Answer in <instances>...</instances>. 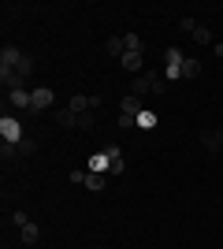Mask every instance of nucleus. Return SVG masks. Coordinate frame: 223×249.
Returning a JSON list of instances; mask_svg holds the SVG:
<instances>
[{
	"instance_id": "nucleus-15",
	"label": "nucleus",
	"mask_w": 223,
	"mask_h": 249,
	"mask_svg": "<svg viewBox=\"0 0 223 249\" xmlns=\"http://www.w3.org/2000/svg\"><path fill=\"white\" fill-rule=\"evenodd\" d=\"M56 123L67 126V130H74V126H78V115H74L71 108H64V112H56Z\"/></svg>"
},
{
	"instance_id": "nucleus-23",
	"label": "nucleus",
	"mask_w": 223,
	"mask_h": 249,
	"mask_svg": "<svg viewBox=\"0 0 223 249\" xmlns=\"http://www.w3.org/2000/svg\"><path fill=\"white\" fill-rule=\"evenodd\" d=\"M104 156H108V160H123V149H119L116 142H108V145H104Z\"/></svg>"
},
{
	"instance_id": "nucleus-5",
	"label": "nucleus",
	"mask_w": 223,
	"mask_h": 249,
	"mask_svg": "<svg viewBox=\"0 0 223 249\" xmlns=\"http://www.w3.org/2000/svg\"><path fill=\"white\" fill-rule=\"evenodd\" d=\"M52 89H49V86H37V89H34V112H45V108H52Z\"/></svg>"
},
{
	"instance_id": "nucleus-25",
	"label": "nucleus",
	"mask_w": 223,
	"mask_h": 249,
	"mask_svg": "<svg viewBox=\"0 0 223 249\" xmlns=\"http://www.w3.org/2000/svg\"><path fill=\"white\" fill-rule=\"evenodd\" d=\"M86 175H89V171H82V167H74V171H71V182H74V186H86Z\"/></svg>"
},
{
	"instance_id": "nucleus-11",
	"label": "nucleus",
	"mask_w": 223,
	"mask_h": 249,
	"mask_svg": "<svg viewBox=\"0 0 223 249\" xmlns=\"http://www.w3.org/2000/svg\"><path fill=\"white\" fill-rule=\"evenodd\" d=\"M19 238H22V246H34V242L41 238V227H37V223H26V227L19 231Z\"/></svg>"
},
{
	"instance_id": "nucleus-21",
	"label": "nucleus",
	"mask_w": 223,
	"mask_h": 249,
	"mask_svg": "<svg viewBox=\"0 0 223 249\" xmlns=\"http://www.w3.org/2000/svg\"><path fill=\"white\" fill-rule=\"evenodd\" d=\"M11 223H15V227L22 231V227H26V223H34V219L26 216V212H22V208H15V212H11Z\"/></svg>"
},
{
	"instance_id": "nucleus-20",
	"label": "nucleus",
	"mask_w": 223,
	"mask_h": 249,
	"mask_svg": "<svg viewBox=\"0 0 223 249\" xmlns=\"http://www.w3.org/2000/svg\"><path fill=\"white\" fill-rule=\"evenodd\" d=\"M138 126H156V112H149V108H141V115H138Z\"/></svg>"
},
{
	"instance_id": "nucleus-27",
	"label": "nucleus",
	"mask_w": 223,
	"mask_h": 249,
	"mask_svg": "<svg viewBox=\"0 0 223 249\" xmlns=\"http://www.w3.org/2000/svg\"><path fill=\"white\" fill-rule=\"evenodd\" d=\"M127 171V160H112V167H108V175H123Z\"/></svg>"
},
{
	"instance_id": "nucleus-7",
	"label": "nucleus",
	"mask_w": 223,
	"mask_h": 249,
	"mask_svg": "<svg viewBox=\"0 0 223 249\" xmlns=\"http://www.w3.org/2000/svg\"><path fill=\"white\" fill-rule=\"evenodd\" d=\"M145 93H153V86H149V74H134V82H130V97H145Z\"/></svg>"
},
{
	"instance_id": "nucleus-10",
	"label": "nucleus",
	"mask_w": 223,
	"mask_h": 249,
	"mask_svg": "<svg viewBox=\"0 0 223 249\" xmlns=\"http://www.w3.org/2000/svg\"><path fill=\"white\" fill-rule=\"evenodd\" d=\"M141 63H145L141 52H123V71H141Z\"/></svg>"
},
{
	"instance_id": "nucleus-22",
	"label": "nucleus",
	"mask_w": 223,
	"mask_h": 249,
	"mask_svg": "<svg viewBox=\"0 0 223 249\" xmlns=\"http://www.w3.org/2000/svg\"><path fill=\"white\" fill-rule=\"evenodd\" d=\"M93 115H97V112H86V115H78V130H93V123H97Z\"/></svg>"
},
{
	"instance_id": "nucleus-1",
	"label": "nucleus",
	"mask_w": 223,
	"mask_h": 249,
	"mask_svg": "<svg viewBox=\"0 0 223 249\" xmlns=\"http://www.w3.org/2000/svg\"><path fill=\"white\" fill-rule=\"evenodd\" d=\"M138 115H141V101H138V97H123V108H119V130L138 126Z\"/></svg>"
},
{
	"instance_id": "nucleus-8",
	"label": "nucleus",
	"mask_w": 223,
	"mask_h": 249,
	"mask_svg": "<svg viewBox=\"0 0 223 249\" xmlns=\"http://www.w3.org/2000/svg\"><path fill=\"white\" fill-rule=\"evenodd\" d=\"M8 101H11V108H34V93H26V89H11Z\"/></svg>"
},
{
	"instance_id": "nucleus-13",
	"label": "nucleus",
	"mask_w": 223,
	"mask_h": 249,
	"mask_svg": "<svg viewBox=\"0 0 223 249\" xmlns=\"http://www.w3.org/2000/svg\"><path fill=\"white\" fill-rule=\"evenodd\" d=\"M104 52H108V56H119V60H123L127 41H123V37H108V41H104Z\"/></svg>"
},
{
	"instance_id": "nucleus-4",
	"label": "nucleus",
	"mask_w": 223,
	"mask_h": 249,
	"mask_svg": "<svg viewBox=\"0 0 223 249\" xmlns=\"http://www.w3.org/2000/svg\"><path fill=\"white\" fill-rule=\"evenodd\" d=\"M22 60V52L15 49V45H4V52H0V71H15Z\"/></svg>"
},
{
	"instance_id": "nucleus-26",
	"label": "nucleus",
	"mask_w": 223,
	"mask_h": 249,
	"mask_svg": "<svg viewBox=\"0 0 223 249\" xmlns=\"http://www.w3.org/2000/svg\"><path fill=\"white\" fill-rule=\"evenodd\" d=\"M0 160H15V145H11V142L0 145Z\"/></svg>"
},
{
	"instance_id": "nucleus-14",
	"label": "nucleus",
	"mask_w": 223,
	"mask_h": 249,
	"mask_svg": "<svg viewBox=\"0 0 223 249\" xmlns=\"http://www.w3.org/2000/svg\"><path fill=\"white\" fill-rule=\"evenodd\" d=\"M15 74H19L22 82H26V78L34 74V56H26V52H22V60H19V67H15Z\"/></svg>"
},
{
	"instance_id": "nucleus-24",
	"label": "nucleus",
	"mask_w": 223,
	"mask_h": 249,
	"mask_svg": "<svg viewBox=\"0 0 223 249\" xmlns=\"http://www.w3.org/2000/svg\"><path fill=\"white\" fill-rule=\"evenodd\" d=\"M123 41H127V52H141V37H138V34H127Z\"/></svg>"
},
{
	"instance_id": "nucleus-18",
	"label": "nucleus",
	"mask_w": 223,
	"mask_h": 249,
	"mask_svg": "<svg viewBox=\"0 0 223 249\" xmlns=\"http://www.w3.org/2000/svg\"><path fill=\"white\" fill-rule=\"evenodd\" d=\"M37 153V142H34V138H22L19 145H15V156H34Z\"/></svg>"
},
{
	"instance_id": "nucleus-3",
	"label": "nucleus",
	"mask_w": 223,
	"mask_h": 249,
	"mask_svg": "<svg viewBox=\"0 0 223 249\" xmlns=\"http://www.w3.org/2000/svg\"><path fill=\"white\" fill-rule=\"evenodd\" d=\"M0 134H4V142H11V145H19L22 138H26V134H22V123H19V119H11L8 112L0 115Z\"/></svg>"
},
{
	"instance_id": "nucleus-12",
	"label": "nucleus",
	"mask_w": 223,
	"mask_h": 249,
	"mask_svg": "<svg viewBox=\"0 0 223 249\" xmlns=\"http://www.w3.org/2000/svg\"><path fill=\"white\" fill-rule=\"evenodd\" d=\"M104 186H108V175H93V171L86 175V190H89V194H101Z\"/></svg>"
},
{
	"instance_id": "nucleus-28",
	"label": "nucleus",
	"mask_w": 223,
	"mask_h": 249,
	"mask_svg": "<svg viewBox=\"0 0 223 249\" xmlns=\"http://www.w3.org/2000/svg\"><path fill=\"white\" fill-rule=\"evenodd\" d=\"M179 26H182V30H186V34H193V30H197V26H201V22H197V19H190V15H186V19H182Z\"/></svg>"
},
{
	"instance_id": "nucleus-16",
	"label": "nucleus",
	"mask_w": 223,
	"mask_h": 249,
	"mask_svg": "<svg viewBox=\"0 0 223 249\" xmlns=\"http://www.w3.org/2000/svg\"><path fill=\"white\" fill-rule=\"evenodd\" d=\"M149 86H153V93H168V78L160 71H149Z\"/></svg>"
},
{
	"instance_id": "nucleus-19",
	"label": "nucleus",
	"mask_w": 223,
	"mask_h": 249,
	"mask_svg": "<svg viewBox=\"0 0 223 249\" xmlns=\"http://www.w3.org/2000/svg\"><path fill=\"white\" fill-rule=\"evenodd\" d=\"M193 41L197 45H212V30H208V26H197V30H193Z\"/></svg>"
},
{
	"instance_id": "nucleus-17",
	"label": "nucleus",
	"mask_w": 223,
	"mask_h": 249,
	"mask_svg": "<svg viewBox=\"0 0 223 249\" xmlns=\"http://www.w3.org/2000/svg\"><path fill=\"white\" fill-rule=\"evenodd\" d=\"M182 78H201V60H193V56H190V60L182 63Z\"/></svg>"
},
{
	"instance_id": "nucleus-9",
	"label": "nucleus",
	"mask_w": 223,
	"mask_h": 249,
	"mask_svg": "<svg viewBox=\"0 0 223 249\" xmlns=\"http://www.w3.org/2000/svg\"><path fill=\"white\" fill-rule=\"evenodd\" d=\"M201 145H205V149H223V126L205 130V134H201Z\"/></svg>"
},
{
	"instance_id": "nucleus-6",
	"label": "nucleus",
	"mask_w": 223,
	"mask_h": 249,
	"mask_svg": "<svg viewBox=\"0 0 223 249\" xmlns=\"http://www.w3.org/2000/svg\"><path fill=\"white\" fill-rule=\"evenodd\" d=\"M108 167H112V160H108L104 153H93L86 160V171H93V175H108Z\"/></svg>"
},
{
	"instance_id": "nucleus-2",
	"label": "nucleus",
	"mask_w": 223,
	"mask_h": 249,
	"mask_svg": "<svg viewBox=\"0 0 223 249\" xmlns=\"http://www.w3.org/2000/svg\"><path fill=\"white\" fill-rule=\"evenodd\" d=\"M182 52L179 49H168L164 52V78H168V82H175V78H182Z\"/></svg>"
}]
</instances>
